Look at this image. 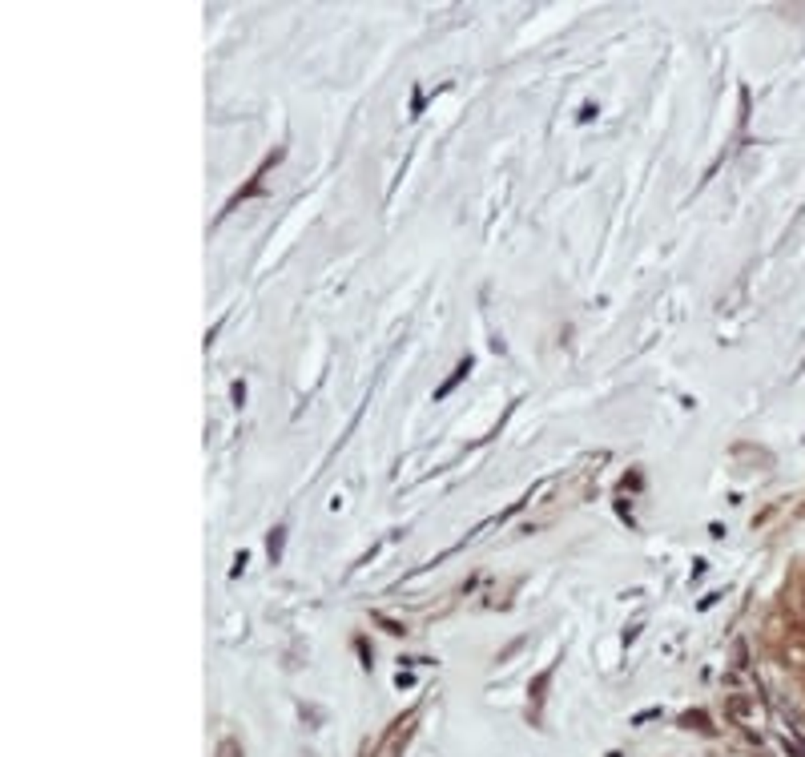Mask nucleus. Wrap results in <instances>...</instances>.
I'll list each match as a JSON object with an SVG mask.
<instances>
[{
  "mask_svg": "<svg viewBox=\"0 0 805 757\" xmlns=\"http://www.w3.org/2000/svg\"><path fill=\"white\" fill-rule=\"evenodd\" d=\"M467 370H471V363H459V367H455V375H451V379H447V383H443V387H439V395H447V391H451V387H455V383H459V379H463V375H467Z\"/></svg>",
  "mask_w": 805,
  "mask_h": 757,
  "instance_id": "1",
  "label": "nucleus"
},
{
  "mask_svg": "<svg viewBox=\"0 0 805 757\" xmlns=\"http://www.w3.org/2000/svg\"><path fill=\"white\" fill-rule=\"evenodd\" d=\"M278 552H282V532H274V536H270V556H274V560H278Z\"/></svg>",
  "mask_w": 805,
  "mask_h": 757,
  "instance_id": "2",
  "label": "nucleus"
}]
</instances>
